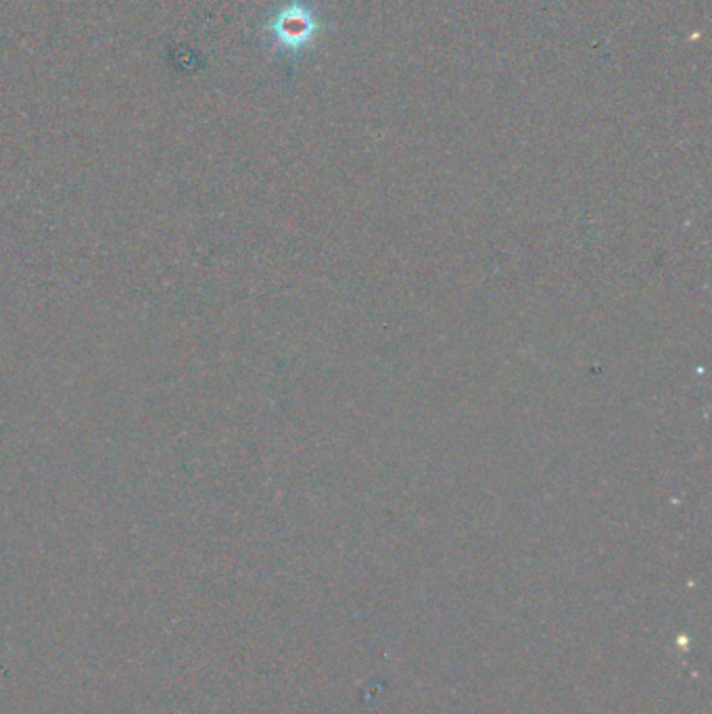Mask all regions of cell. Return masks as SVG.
<instances>
[{
	"instance_id": "1",
	"label": "cell",
	"mask_w": 712,
	"mask_h": 714,
	"mask_svg": "<svg viewBox=\"0 0 712 714\" xmlns=\"http://www.w3.org/2000/svg\"><path fill=\"white\" fill-rule=\"evenodd\" d=\"M272 34L278 45L287 46L290 50L308 45L318 30V23L312 13L301 4H290L280 11L272 22Z\"/></svg>"
}]
</instances>
